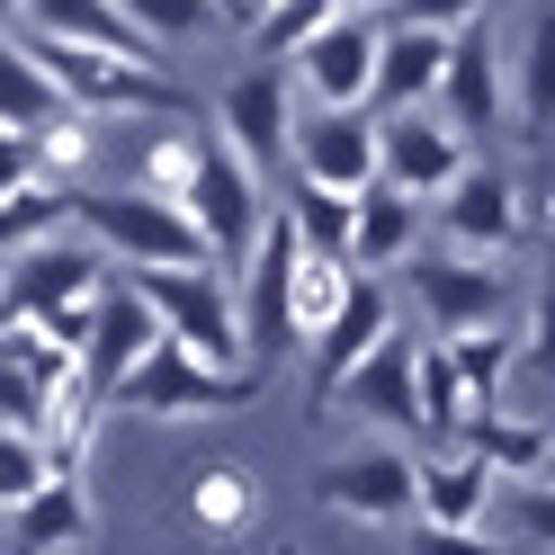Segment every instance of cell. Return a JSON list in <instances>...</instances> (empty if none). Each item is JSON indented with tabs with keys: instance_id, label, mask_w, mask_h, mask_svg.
<instances>
[{
	"instance_id": "1",
	"label": "cell",
	"mask_w": 555,
	"mask_h": 555,
	"mask_svg": "<svg viewBox=\"0 0 555 555\" xmlns=\"http://www.w3.org/2000/svg\"><path fill=\"white\" fill-rule=\"evenodd\" d=\"M27 54L46 63V81L63 90L73 117H197V99L162 73V54H108V46H54L27 37Z\"/></svg>"
},
{
	"instance_id": "2",
	"label": "cell",
	"mask_w": 555,
	"mask_h": 555,
	"mask_svg": "<svg viewBox=\"0 0 555 555\" xmlns=\"http://www.w3.org/2000/svg\"><path fill=\"white\" fill-rule=\"evenodd\" d=\"M73 224L108 251V269H216L189 206H170L153 189H81L73 180Z\"/></svg>"
},
{
	"instance_id": "3",
	"label": "cell",
	"mask_w": 555,
	"mask_h": 555,
	"mask_svg": "<svg viewBox=\"0 0 555 555\" xmlns=\"http://www.w3.org/2000/svg\"><path fill=\"white\" fill-rule=\"evenodd\" d=\"M260 395H269L260 367H206V359H189L180 340L162 332L144 350V367L108 395V412H134V422H206V412H242Z\"/></svg>"
},
{
	"instance_id": "4",
	"label": "cell",
	"mask_w": 555,
	"mask_h": 555,
	"mask_svg": "<svg viewBox=\"0 0 555 555\" xmlns=\"http://www.w3.org/2000/svg\"><path fill=\"white\" fill-rule=\"evenodd\" d=\"M134 296L153 305V323L180 340L189 359L206 367H251V350H242V296L224 269H126Z\"/></svg>"
},
{
	"instance_id": "5",
	"label": "cell",
	"mask_w": 555,
	"mask_h": 555,
	"mask_svg": "<svg viewBox=\"0 0 555 555\" xmlns=\"http://www.w3.org/2000/svg\"><path fill=\"white\" fill-rule=\"evenodd\" d=\"M296 224L269 206V224L251 242V260L233 269V296H242V350H251L260 376H278L296 350H305V332H296Z\"/></svg>"
},
{
	"instance_id": "6",
	"label": "cell",
	"mask_w": 555,
	"mask_h": 555,
	"mask_svg": "<svg viewBox=\"0 0 555 555\" xmlns=\"http://www.w3.org/2000/svg\"><path fill=\"white\" fill-rule=\"evenodd\" d=\"M189 224L206 233V251H216V269L233 278L242 260H251V242L269 224V197H260V170L242 162L224 134H206V153H197V180H189Z\"/></svg>"
},
{
	"instance_id": "7",
	"label": "cell",
	"mask_w": 555,
	"mask_h": 555,
	"mask_svg": "<svg viewBox=\"0 0 555 555\" xmlns=\"http://www.w3.org/2000/svg\"><path fill=\"white\" fill-rule=\"evenodd\" d=\"M412 305H422L430 340H466V332H502L511 314V278L493 260H466V251H412Z\"/></svg>"
},
{
	"instance_id": "8",
	"label": "cell",
	"mask_w": 555,
	"mask_h": 555,
	"mask_svg": "<svg viewBox=\"0 0 555 555\" xmlns=\"http://www.w3.org/2000/svg\"><path fill=\"white\" fill-rule=\"evenodd\" d=\"M323 511L332 519H359V529H412L422 519V457L403 448H359V457H332L323 466Z\"/></svg>"
},
{
	"instance_id": "9",
	"label": "cell",
	"mask_w": 555,
	"mask_h": 555,
	"mask_svg": "<svg viewBox=\"0 0 555 555\" xmlns=\"http://www.w3.org/2000/svg\"><path fill=\"white\" fill-rule=\"evenodd\" d=\"M475 162V144L457 126H448L439 108H403V117H376V180H386L395 197H448L457 189V170Z\"/></svg>"
},
{
	"instance_id": "10",
	"label": "cell",
	"mask_w": 555,
	"mask_h": 555,
	"mask_svg": "<svg viewBox=\"0 0 555 555\" xmlns=\"http://www.w3.org/2000/svg\"><path fill=\"white\" fill-rule=\"evenodd\" d=\"M439 233H448V251H466V260H502L511 242L529 233V189H519L502 162H466L457 189L439 197Z\"/></svg>"
},
{
	"instance_id": "11",
	"label": "cell",
	"mask_w": 555,
	"mask_h": 555,
	"mask_svg": "<svg viewBox=\"0 0 555 555\" xmlns=\"http://www.w3.org/2000/svg\"><path fill=\"white\" fill-rule=\"evenodd\" d=\"M323 412H367V422L422 439V332H386V340H376V350L323 395Z\"/></svg>"
},
{
	"instance_id": "12",
	"label": "cell",
	"mask_w": 555,
	"mask_h": 555,
	"mask_svg": "<svg viewBox=\"0 0 555 555\" xmlns=\"http://www.w3.org/2000/svg\"><path fill=\"white\" fill-rule=\"evenodd\" d=\"M287 153H296V180H314V189H340V197L376 189V117L367 108H305L287 126Z\"/></svg>"
},
{
	"instance_id": "13",
	"label": "cell",
	"mask_w": 555,
	"mask_h": 555,
	"mask_svg": "<svg viewBox=\"0 0 555 555\" xmlns=\"http://www.w3.org/2000/svg\"><path fill=\"white\" fill-rule=\"evenodd\" d=\"M376 46H386V18H332L296 46V81L314 108H367L376 90Z\"/></svg>"
},
{
	"instance_id": "14",
	"label": "cell",
	"mask_w": 555,
	"mask_h": 555,
	"mask_svg": "<svg viewBox=\"0 0 555 555\" xmlns=\"http://www.w3.org/2000/svg\"><path fill=\"white\" fill-rule=\"evenodd\" d=\"M153 340H162L153 305L134 296V278L117 269V278H108V296H99V314H90V340H81V386H90L99 403H108V395L126 386V376L144 367V350H153Z\"/></svg>"
},
{
	"instance_id": "15",
	"label": "cell",
	"mask_w": 555,
	"mask_h": 555,
	"mask_svg": "<svg viewBox=\"0 0 555 555\" xmlns=\"http://www.w3.org/2000/svg\"><path fill=\"white\" fill-rule=\"evenodd\" d=\"M386 332H403V314H395V287H386V278H350V296H340V314L314 332V340H305V359H314V403L340 386V376H350L367 350H376V340H386Z\"/></svg>"
},
{
	"instance_id": "16",
	"label": "cell",
	"mask_w": 555,
	"mask_h": 555,
	"mask_svg": "<svg viewBox=\"0 0 555 555\" xmlns=\"http://www.w3.org/2000/svg\"><path fill=\"white\" fill-rule=\"evenodd\" d=\"M448 46L439 27H403L386 18V46H376V90H367V117H403V108H439V81H448Z\"/></svg>"
},
{
	"instance_id": "17",
	"label": "cell",
	"mask_w": 555,
	"mask_h": 555,
	"mask_svg": "<svg viewBox=\"0 0 555 555\" xmlns=\"http://www.w3.org/2000/svg\"><path fill=\"white\" fill-rule=\"evenodd\" d=\"M287 126H296V99H287V63H260V73H242L224 99H216V134L251 162L269 170L278 153H287Z\"/></svg>"
},
{
	"instance_id": "18",
	"label": "cell",
	"mask_w": 555,
	"mask_h": 555,
	"mask_svg": "<svg viewBox=\"0 0 555 555\" xmlns=\"http://www.w3.org/2000/svg\"><path fill=\"white\" fill-rule=\"evenodd\" d=\"M439 117L466 134H502V117H511V99H502V46L483 37V18L475 27H457V46H448V81H439Z\"/></svg>"
},
{
	"instance_id": "19",
	"label": "cell",
	"mask_w": 555,
	"mask_h": 555,
	"mask_svg": "<svg viewBox=\"0 0 555 555\" xmlns=\"http://www.w3.org/2000/svg\"><path fill=\"white\" fill-rule=\"evenodd\" d=\"M90 529H99L90 483H81V475H46L37 493L10 511V555H81Z\"/></svg>"
},
{
	"instance_id": "20",
	"label": "cell",
	"mask_w": 555,
	"mask_h": 555,
	"mask_svg": "<svg viewBox=\"0 0 555 555\" xmlns=\"http://www.w3.org/2000/svg\"><path fill=\"white\" fill-rule=\"evenodd\" d=\"M412 251H422V206H412V197H395L386 180H376V189H359V224H350V269L386 278V269H403Z\"/></svg>"
},
{
	"instance_id": "21",
	"label": "cell",
	"mask_w": 555,
	"mask_h": 555,
	"mask_svg": "<svg viewBox=\"0 0 555 555\" xmlns=\"http://www.w3.org/2000/svg\"><path fill=\"white\" fill-rule=\"evenodd\" d=\"M502 475L466 457V448H448V457H422V519L430 529H483V511H493Z\"/></svg>"
},
{
	"instance_id": "22",
	"label": "cell",
	"mask_w": 555,
	"mask_h": 555,
	"mask_svg": "<svg viewBox=\"0 0 555 555\" xmlns=\"http://www.w3.org/2000/svg\"><path fill=\"white\" fill-rule=\"evenodd\" d=\"M457 448H466V457H483L502 483H538L546 457H555V430L529 422V412H475V422L457 430Z\"/></svg>"
},
{
	"instance_id": "23",
	"label": "cell",
	"mask_w": 555,
	"mask_h": 555,
	"mask_svg": "<svg viewBox=\"0 0 555 555\" xmlns=\"http://www.w3.org/2000/svg\"><path fill=\"white\" fill-rule=\"evenodd\" d=\"M18 27L27 37H54V46H108V54H153L144 37L126 27L117 0H18Z\"/></svg>"
},
{
	"instance_id": "24",
	"label": "cell",
	"mask_w": 555,
	"mask_h": 555,
	"mask_svg": "<svg viewBox=\"0 0 555 555\" xmlns=\"http://www.w3.org/2000/svg\"><path fill=\"white\" fill-rule=\"evenodd\" d=\"M511 126L546 144L555 134V0L529 10V37H519V73H511Z\"/></svg>"
},
{
	"instance_id": "25",
	"label": "cell",
	"mask_w": 555,
	"mask_h": 555,
	"mask_svg": "<svg viewBox=\"0 0 555 555\" xmlns=\"http://www.w3.org/2000/svg\"><path fill=\"white\" fill-rule=\"evenodd\" d=\"M54 117H73V108H63V90L46 81V63L27 54V37H0V126H10V134H37V126H54Z\"/></svg>"
},
{
	"instance_id": "26",
	"label": "cell",
	"mask_w": 555,
	"mask_h": 555,
	"mask_svg": "<svg viewBox=\"0 0 555 555\" xmlns=\"http://www.w3.org/2000/svg\"><path fill=\"white\" fill-rule=\"evenodd\" d=\"M63 224H73V189H54V180H27L0 197V260H18V251H37V242H54Z\"/></svg>"
},
{
	"instance_id": "27",
	"label": "cell",
	"mask_w": 555,
	"mask_h": 555,
	"mask_svg": "<svg viewBox=\"0 0 555 555\" xmlns=\"http://www.w3.org/2000/svg\"><path fill=\"white\" fill-rule=\"evenodd\" d=\"M189 519L197 529H216V538H242L260 519V483H251V466H197V483H189Z\"/></svg>"
},
{
	"instance_id": "28",
	"label": "cell",
	"mask_w": 555,
	"mask_h": 555,
	"mask_svg": "<svg viewBox=\"0 0 555 555\" xmlns=\"http://www.w3.org/2000/svg\"><path fill=\"white\" fill-rule=\"evenodd\" d=\"M278 216L296 224L305 251H323V260H350V224H359V197H340V189H314V180H296V197L278 206Z\"/></svg>"
},
{
	"instance_id": "29",
	"label": "cell",
	"mask_w": 555,
	"mask_h": 555,
	"mask_svg": "<svg viewBox=\"0 0 555 555\" xmlns=\"http://www.w3.org/2000/svg\"><path fill=\"white\" fill-rule=\"evenodd\" d=\"M466 376H457V350L448 340H422V439L439 448V439H457L466 430Z\"/></svg>"
},
{
	"instance_id": "30",
	"label": "cell",
	"mask_w": 555,
	"mask_h": 555,
	"mask_svg": "<svg viewBox=\"0 0 555 555\" xmlns=\"http://www.w3.org/2000/svg\"><path fill=\"white\" fill-rule=\"evenodd\" d=\"M350 260H323V251H296V332L314 340L332 314H340V296H350Z\"/></svg>"
},
{
	"instance_id": "31",
	"label": "cell",
	"mask_w": 555,
	"mask_h": 555,
	"mask_svg": "<svg viewBox=\"0 0 555 555\" xmlns=\"http://www.w3.org/2000/svg\"><path fill=\"white\" fill-rule=\"evenodd\" d=\"M117 10H126V27H134L153 54H162V46H189V37L216 27V0H117Z\"/></svg>"
},
{
	"instance_id": "32",
	"label": "cell",
	"mask_w": 555,
	"mask_h": 555,
	"mask_svg": "<svg viewBox=\"0 0 555 555\" xmlns=\"http://www.w3.org/2000/svg\"><path fill=\"white\" fill-rule=\"evenodd\" d=\"M457 350V376H466V403L475 412H502V386H511V340L502 332H466V340H448ZM466 412V422H475Z\"/></svg>"
},
{
	"instance_id": "33",
	"label": "cell",
	"mask_w": 555,
	"mask_h": 555,
	"mask_svg": "<svg viewBox=\"0 0 555 555\" xmlns=\"http://www.w3.org/2000/svg\"><path fill=\"white\" fill-rule=\"evenodd\" d=\"M197 153H206V134H197V126L153 134V144H144V180H134V189H153V197L180 206V197H189V180H197Z\"/></svg>"
},
{
	"instance_id": "34",
	"label": "cell",
	"mask_w": 555,
	"mask_h": 555,
	"mask_svg": "<svg viewBox=\"0 0 555 555\" xmlns=\"http://www.w3.org/2000/svg\"><path fill=\"white\" fill-rule=\"evenodd\" d=\"M340 18V0H269V10L251 18V46L260 54H296L305 37H314V27H332Z\"/></svg>"
},
{
	"instance_id": "35",
	"label": "cell",
	"mask_w": 555,
	"mask_h": 555,
	"mask_svg": "<svg viewBox=\"0 0 555 555\" xmlns=\"http://www.w3.org/2000/svg\"><path fill=\"white\" fill-rule=\"evenodd\" d=\"M46 475H54L46 439H37V430H10V422H0V511H18V502L37 493Z\"/></svg>"
},
{
	"instance_id": "36",
	"label": "cell",
	"mask_w": 555,
	"mask_h": 555,
	"mask_svg": "<svg viewBox=\"0 0 555 555\" xmlns=\"http://www.w3.org/2000/svg\"><path fill=\"white\" fill-rule=\"evenodd\" d=\"M90 126H99V117H54V126H37V134H27V144H37V170H46L54 189H73V170L90 162V144H99Z\"/></svg>"
},
{
	"instance_id": "37",
	"label": "cell",
	"mask_w": 555,
	"mask_h": 555,
	"mask_svg": "<svg viewBox=\"0 0 555 555\" xmlns=\"http://www.w3.org/2000/svg\"><path fill=\"white\" fill-rule=\"evenodd\" d=\"M519 538H529L538 555H555V475L519 483Z\"/></svg>"
},
{
	"instance_id": "38",
	"label": "cell",
	"mask_w": 555,
	"mask_h": 555,
	"mask_svg": "<svg viewBox=\"0 0 555 555\" xmlns=\"http://www.w3.org/2000/svg\"><path fill=\"white\" fill-rule=\"evenodd\" d=\"M395 18H403V27H439V37H457V27L483 18V0H395Z\"/></svg>"
},
{
	"instance_id": "39",
	"label": "cell",
	"mask_w": 555,
	"mask_h": 555,
	"mask_svg": "<svg viewBox=\"0 0 555 555\" xmlns=\"http://www.w3.org/2000/svg\"><path fill=\"white\" fill-rule=\"evenodd\" d=\"M403 555H502V546L483 538V529H430V519H412Z\"/></svg>"
},
{
	"instance_id": "40",
	"label": "cell",
	"mask_w": 555,
	"mask_h": 555,
	"mask_svg": "<svg viewBox=\"0 0 555 555\" xmlns=\"http://www.w3.org/2000/svg\"><path fill=\"white\" fill-rule=\"evenodd\" d=\"M529 367L555 386V269L538 278V305H529Z\"/></svg>"
},
{
	"instance_id": "41",
	"label": "cell",
	"mask_w": 555,
	"mask_h": 555,
	"mask_svg": "<svg viewBox=\"0 0 555 555\" xmlns=\"http://www.w3.org/2000/svg\"><path fill=\"white\" fill-rule=\"evenodd\" d=\"M27 180H46V170H37V144L0 126V197H10V189H27Z\"/></svg>"
},
{
	"instance_id": "42",
	"label": "cell",
	"mask_w": 555,
	"mask_h": 555,
	"mask_svg": "<svg viewBox=\"0 0 555 555\" xmlns=\"http://www.w3.org/2000/svg\"><path fill=\"white\" fill-rule=\"evenodd\" d=\"M0 37H18V0H0Z\"/></svg>"
},
{
	"instance_id": "43",
	"label": "cell",
	"mask_w": 555,
	"mask_h": 555,
	"mask_svg": "<svg viewBox=\"0 0 555 555\" xmlns=\"http://www.w3.org/2000/svg\"><path fill=\"white\" fill-rule=\"evenodd\" d=\"M546 224H555V170H546Z\"/></svg>"
},
{
	"instance_id": "44",
	"label": "cell",
	"mask_w": 555,
	"mask_h": 555,
	"mask_svg": "<svg viewBox=\"0 0 555 555\" xmlns=\"http://www.w3.org/2000/svg\"><path fill=\"white\" fill-rule=\"evenodd\" d=\"M269 555H296V546H269Z\"/></svg>"
},
{
	"instance_id": "45",
	"label": "cell",
	"mask_w": 555,
	"mask_h": 555,
	"mask_svg": "<svg viewBox=\"0 0 555 555\" xmlns=\"http://www.w3.org/2000/svg\"><path fill=\"white\" fill-rule=\"evenodd\" d=\"M0 555H10V538H0Z\"/></svg>"
},
{
	"instance_id": "46",
	"label": "cell",
	"mask_w": 555,
	"mask_h": 555,
	"mask_svg": "<svg viewBox=\"0 0 555 555\" xmlns=\"http://www.w3.org/2000/svg\"><path fill=\"white\" fill-rule=\"evenodd\" d=\"M546 475H555V457H546Z\"/></svg>"
}]
</instances>
